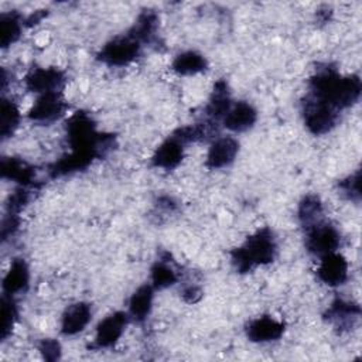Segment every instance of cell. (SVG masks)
<instances>
[{
  "label": "cell",
  "mask_w": 362,
  "mask_h": 362,
  "mask_svg": "<svg viewBox=\"0 0 362 362\" xmlns=\"http://www.w3.org/2000/svg\"><path fill=\"white\" fill-rule=\"evenodd\" d=\"M359 95L361 81L358 76H341L331 68L318 71L310 81V98L324 102L335 110L352 106Z\"/></svg>",
  "instance_id": "obj_1"
},
{
  "label": "cell",
  "mask_w": 362,
  "mask_h": 362,
  "mask_svg": "<svg viewBox=\"0 0 362 362\" xmlns=\"http://www.w3.org/2000/svg\"><path fill=\"white\" fill-rule=\"evenodd\" d=\"M276 252L277 245L273 232L269 228H263L249 236L240 247L232 250L230 257L235 269L239 273H246L253 266L272 263Z\"/></svg>",
  "instance_id": "obj_2"
},
{
  "label": "cell",
  "mask_w": 362,
  "mask_h": 362,
  "mask_svg": "<svg viewBox=\"0 0 362 362\" xmlns=\"http://www.w3.org/2000/svg\"><path fill=\"white\" fill-rule=\"evenodd\" d=\"M141 42L137 41L130 34L123 37H116L107 44L98 54V59L110 66H123L134 61L140 52Z\"/></svg>",
  "instance_id": "obj_3"
},
{
  "label": "cell",
  "mask_w": 362,
  "mask_h": 362,
  "mask_svg": "<svg viewBox=\"0 0 362 362\" xmlns=\"http://www.w3.org/2000/svg\"><path fill=\"white\" fill-rule=\"evenodd\" d=\"M338 120V110L329 105L307 98L304 103V123L313 134L328 133Z\"/></svg>",
  "instance_id": "obj_4"
},
{
  "label": "cell",
  "mask_w": 362,
  "mask_h": 362,
  "mask_svg": "<svg viewBox=\"0 0 362 362\" xmlns=\"http://www.w3.org/2000/svg\"><path fill=\"white\" fill-rule=\"evenodd\" d=\"M339 242L341 238L338 230L322 221L307 228L305 246L314 255L324 256L327 253L335 252L339 246Z\"/></svg>",
  "instance_id": "obj_5"
},
{
  "label": "cell",
  "mask_w": 362,
  "mask_h": 362,
  "mask_svg": "<svg viewBox=\"0 0 362 362\" xmlns=\"http://www.w3.org/2000/svg\"><path fill=\"white\" fill-rule=\"evenodd\" d=\"M317 276L327 286H341L348 279V262L342 255L337 252L327 253L321 256L320 264L317 267Z\"/></svg>",
  "instance_id": "obj_6"
},
{
  "label": "cell",
  "mask_w": 362,
  "mask_h": 362,
  "mask_svg": "<svg viewBox=\"0 0 362 362\" xmlns=\"http://www.w3.org/2000/svg\"><path fill=\"white\" fill-rule=\"evenodd\" d=\"M127 314L117 311L110 315H107L105 320L99 322L96 327V334H95V341L93 346L96 348H109L115 345L119 338L122 337L124 327L127 324Z\"/></svg>",
  "instance_id": "obj_7"
},
{
  "label": "cell",
  "mask_w": 362,
  "mask_h": 362,
  "mask_svg": "<svg viewBox=\"0 0 362 362\" xmlns=\"http://www.w3.org/2000/svg\"><path fill=\"white\" fill-rule=\"evenodd\" d=\"M65 82L64 74L57 68H35L27 74L24 78L25 88L37 93L58 92Z\"/></svg>",
  "instance_id": "obj_8"
},
{
  "label": "cell",
  "mask_w": 362,
  "mask_h": 362,
  "mask_svg": "<svg viewBox=\"0 0 362 362\" xmlns=\"http://www.w3.org/2000/svg\"><path fill=\"white\" fill-rule=\"evenodd\" d=\"M65 109V102L59 92H48L40 95L28 110V117L34 122H52L58 119Z\"/></svg>",
  "instance_id": "obj_9"
},
{
  "label": "cell",
  "mask_w": 362,
  "mask_h": 362,
  "mask_svg": "<svg viewBox=\"0 0 362 362\" xmlns=\"http://www.w3.org/2000/svg\"><path fill=\"white\" fill-rule=\"evenodd\" d=\"M239 143L233 137H219L214 140L206 154V167L212 170L229 165L238 156Z\"/></svg>",
  "instance_id": "obj_10"
},
{
  "label": "cell",
  "mask_w": 362,
  "mask_h": 362,
  "mask_svg": "<svg viewBox=\"0 0 362 362\" xmlns=\"http://www.w3.org/2000/svg\"><path fill=\"white\" fill-rule=\"evenodd\" d=\"M182 157H184V143L178 140L175 136H171L156 148L151 157V163L157 168L173 170L181 163Z\"/></svg>",
  "instance_id": "obj_11"
},
{
  "label": "cell",
  "mask_w": 362,
  "mask_h": 362,
  "mask_svg": "<svg viewBox=\"0 0 362 362\" xmlns=\"http://www.w3.org/2000/svg\"><path fill=\"white\" fill-rule=\"evenodd\" d=\"M284 324L273 317L263 315L249 322L246 335L253 342H270L276 341L283 335Z\"/></svg>",
  "instance_id": "obj_12"
},
{
  "label": "cell",
  "mask_w": 362,
  "mask_h": 362,
  "mask_svg": "<svg viewBox=\"0 0 362 362\" xmlns=\"http://www.w3.org/2000/svg\"><path fill=\"white\" fill-rule=\"evenodd\" d=\"M257 119L255 107L247 102H238L230 106L226 115L223 116V126L235 133L245 132L250 129Z\"/></svg>",
  "instance_id": "obj_13"
},
{
  "label": "cell",
  "mask_w": 362,
  "mask_h": 362,
  "mask_svg": "<svg viewBox=\"0 0 362 362\" xmlns=\"http://www.w3.org/2000/svg\"><path fill=\"white\" fill-rule=\"evenodd\" d=\"M92 310L86 303H75L69 305L62 314L61 332L64 335H75L81 332L90 321Z\"/></svg>",
  "instance_id": "obj_14"
},
{
  "label": "cell",
  "mask_w": 362,
  "mask_h": 362,
  "mask_svg": "<svg viewBox=\"0 0 362 362\" xmlns=\"http://www.w3.org/2000/svg\"><path fill=\"white\" fill-rule=\"evenodd\" d=\"M30 281V273L23 259H14L3 279V291L6 296H14L25 291Z\"/></svg>",
  "instance_id": "obj_15"
},
{
  "label": "cell",
  "mask_w": 362,
  "mask_h": 362,
  "mask_svg": "<svg viewBox=\"0 0 362 362\" xmlns=\"http://www.w3.org/2000/svg\"><path fill=\"white\" fill-rule=\"evenodd\" d=\"M359 313H361V310H359L358 304L338 298L329 305L325 315H327L328 321L335 324V327L351 328L354 321L359 317Z\"/></svg>",
  "instance_id": "obj_16"
},
{
  "label": "cell",
  "mask_w": 362,
  "mask_h": 362,
  "mask_svg": "<svg viewBox=\"0 0 362 362\" xmlns=\"http://www.w3.org/2000/svg\"><path fill=\"white\" fill-rule=\"evenodd\" d=\"M151 305H153V286L144 284L132 294L129 301V314L133 320L141 322L150 314Z\"/></svg>",
  "instance_id": "obj_17"
},
{
  "label": "cell",
  "mask_w": 362,
  "mask_h": 362,
  "mask_svg": "<svg viewBox=\"0 0 362 362\" xmlns=\"http://www.w3.org/2000/svg\"><path fill=\"white\" fill-rule=\"evenodd\" d=\"M1 175L27 187L33 182L34 168L20 158L8 157L1 161Z\"/></svg>",
  "instance_id": "obj_18"
},
{
  "label": "cell",
  "mask_w": 362,
  "mask_h": 362,
  "mask_svg": "<svg viewBox=\"0 0 362 362\" xmlns=\"http://www.w3.org/2000/svg\"><path fill=\"white\" fill-rule=\"evenodd\" d=\"M206 59L197 51H185L175 57L173 69L180 75H195L206 69Z\"/></svg>",
  "instance_id": "obj_19"
},
{
  "label": "cell",
  "mask_w": 362,
  "mask_h": 362,
  "mask_svg": "<svg viewBox=\"0 0 362 362\" xmlns=\"http://www.w3.org/2000/svg\"><path fill=\"white\" fill-rule=\"evenodd\" d=\"M23 30V21L16 13H4L0 18V44L3 48L14 44Z\"/></svg>",
  "instance_id": "obj_20"
},
{
  "label": "cell",
  "mask_w": 362,
  "mask_h": 362,
  "mask_svg": "<svg viewBox=\"0 0 362 362\" xmlns=\"http://www.w3.org/2000/svg\"><path fill=\"white\" fill-rule=\"evenodd\" d=\"M230 106H232V103H230V99H229L228 86H226V83L223 81H219L214 86V92H212L211 100H209V103L206 106V115L209 117H214V119L223 117Z\"/></svg>",
  "instance_id": "obj_21"
},
{
  "label": "cell",
  "mask_w": 362,
  "mask_h": 362,
  "mask_svg": "<svg viewBox=\"0 0 362 362\" xmlns=\"http://www.w3.org/2000/svg\"><path fill=\"white\" fill-rule=\"evenodd\" d=\"M298 218L305 228L317 223L322 218V205L315 195H307L303 198L298 206Z\"/></svg>",
  "instance_id": "obj_22"
},
{
  "label": "cell",
  "mask_w": 362,
  "mask_h": 362,
  "mask_svg": "<svg viewBox=\"0 0 362 362\" xmlns=\"http://www.w3.org/2000/svg\"><path fill=\"white\" fill-rule=\"evenodd\" d=\"M156 25H157V16L151 11H144L139 16L134 27L130 30L129 34L140 42L148 41L156 31Z\"/></svg>",
  "instance_id": "obj_23"
},
{
  "label": "cell",
  "mask_w": 362,
  "mask_h": 362,
  "mask_svg": "<svg viewBox=\"0 0 362 362\" xmlns=\"http://www.w3.org/2000/svg\"><path fill=\"white\" fill-rule=\"evenodd\" d=\"M175 270L164 260H158L151 267V286L153 288H165L177 281Z\"/></svg>",
  "instance_id": "obj_24"
},
{
  "label": "cell",
  "mask_w": 362,
  "mask_h": 362,
  "mask_svg": "<svg viewBox=\"0 0 362 362\" xmlns=\"http://www.w3.org/2000/svg\"><path fill=\"white\" fill-rule=\"evenodd\" d=\"M20 122V112L17 106L10 100H3L1 103V136L8 137L13 134Z\"/></svg>",
  "instance_id": "obj_25"
},
{
  "label": "cell",
  "mask_w": 362,
  "mask_h": 362,
  "mask_svg": "<svg viewBox=\"0 0 362 362\" xmlns=\"http://www.w3.org/2000/svg\"><path fill=\"white\" fill-rule=\"evenodd\" d=\"M17 320V308L11 296L1 298V339H6L11 332Z\"/></svg>",
  "instance_id": "obj_26"
},
{
  "label": "cell",
  "mask_w": 362,
  "mask_h": 362,
  "mask_svg": "<svg viewBox=\"0 0 362 362\" xmlns=\"http://www.w3.org/2000/svg\"><path fill=\"white\" fill-rule=\"evenodd\" d=\"M339 189L349 199H359V171L339 182Z\"/></svg>",
  "instance_id": "obj_27"
},
{
  "label": "cell",
  "mask_w": 362,
  "mask_h": 362,
  "mask_svg": "<svg viewBox=\"0 0 362 362\" xmlns=\"http://www.w3.org/2000/svg\"><path fill=\"white\" fill-rule=\"evenodd\" d=\"M40 351L45 359L54 361V359L59 358L61 346L55 339H44L40 345Z\"/></svg>",
  "instance_id": "obj_28"
},
{
  "label": "cell",
  "mask_w": 362,
  "mask_h": 362,
  "mask_svg": "<svg viewBox=\"0 0 362 362\" xmlns=\"http://www.w3.org/2000/svg\"><path fill=\"white\" fill-rule=\"evenodd\" d=\"M182 296L188 303H195L201 297V290L195 286H189L182 291Z\"/></svg>",
  "instance_id": "obj_29"
}]
</instances>
